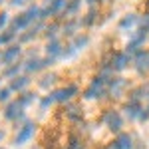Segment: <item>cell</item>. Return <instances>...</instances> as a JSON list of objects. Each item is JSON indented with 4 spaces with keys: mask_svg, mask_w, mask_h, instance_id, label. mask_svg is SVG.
<instances>
[{
    "mask_svg": "<svg viewBox=\"0 0 149 149\" xmlns=\"http://www.w3.org/2000/svg\"><path fill=\"white\" fill-rule=\"evenodd\" d=\"M34 131H36V123L32 121H26L20 129H18V133H16V137H14V145L18 147V145H24V143H28L30 139L34 137Z\"/></svg>",
    "mask_w": 149,
    "mask_h": 149,
    "instance_id": "obj_1",
    "label": "cell"
},
{
    "mask_svg": "<svg viewBox=\"0 0 149 149\" xmlns=\"http://www.w3.org/2000/svg\"><path fill=\"white\" fill-rule=\"evenodd\" d=\"M103 121H105V125L109 127L111 131H119V129L123 127V117L119 115V111H113V109L105 111V115H103Z\"/></svg>",
    "mask_w": 149,
    "mask_h": 149,
    "instance_id": "obj_2",
    "label": "cell"
},
{
    "mask_svg": "<svg viewBox=\"0 0 149 149\" xmlns=\"http://www.w3.org/2000/svg\"><path fill=\"white\" fill-rule=\"evenodd\" d=\"M54 62V58H46V60H42V58H28L26 60V64H24V70L26 72H40V70H44L46 66H50Z\"/></svg>",
    "mask_w": 149,
    "mask_h": 149,
    "instance_id": "obj_3",
    "label": "cell"
},
{
    "mask_svg": "<svg viewBox=\"0 0 149 149\" xmlns=\"http://www.w3.org/2000/svg\"><path fill=\"white\" fill-rule=\"evenodd\" d=\"M76 93H78V88H76V86H66V88H60V90H56L52 95H54V100H56V102L64 103V102H70V100H72Z\"/></svg>",
    "mask_w": 149,
    "mask_h": 149,
    "instance_id": "obj_4",
    "label": "cell"
},
{
    "mask_svg": "<svg viewBox=\"0 0 149 149\" xmlns=\"http://www.w3.org/2000/svg\"><path fill=\"white\" fill-rule=\"evenodd\" d=\"M109 149H133V137L129 133H119L109 145Z\"/></svg>",
    "mask_w": 149,
    "mask_h": 149,
    "instance_id": "obj_5",
    "label": "cell"
},
{
    "mask_svg": "<svg viewBox=\"0 0 149 149\" xmlns=\"http://www.w3.org/2000/svg\"><path fill=\"white\" fill-rule=\"evenodd\" d=\"M22 109H24V105L20 102H10L6 105V109H4V117L10 119V121H14V119H18V117L22 115Z\"/></svg>",
    "mask_w": 149,
    "mask_h": 149,
    "instance_id": "obj_6",
    "label": "cell"
},
{
    "mask_svg": "<svg viewBox=\"0 0 149 149\" xmlns=\"http://www.w3.org/2000/svg\"><path fill=\"white\" fill-rule=\"evenodd\" d=\"M135 68L137 72H149V50H139L135 56Z\"/></svg>",
    "mask_w": 149,
    "mask_h": 149,
    "instance_id": "obj_7",
    "label": "cell"
},
{
    "mask_svg": "<svg viewBox=\"0 0 149 149\" xmlns=\"http://www.w3.org/2000/svg\"><path fill=\"white\" fill-rule=\"evenodd\" d=\"M141 103H139V100H131L129 103H125V107H123V111H125V115L129 117V119H139V113H141Z\"/></svg>",
    "mask_w": 149,
    "mask_h": 149,
    "instance_id": "obj_8",
    "label": "cell"
},
{
    "mask_svg": "<svg viewBox=\"0 0 149 149\" xmlns=\"http://www.w3.org/2000/svg\"><path fill=\"white\" fill-rule=\"evenodd\" d=\"M20 52H22L20 46H8L2 52V62H4V64H14V62L18 60V56H20Z\"/></svg>",
    "mask_w": 149,
    "mask_h": 149,
    "instance_id": "obj_9",
    "label": "cell"
},
{
    "mask_svg": "<svg viewBox=\"0 0 149 149\" xmlns=\"http://www.w3.org/2000/svg\"><path fill=\"white\" fill-rule=\"evenodd\" d=\"M28 86H30V78L28 76H16V78L10 80V90H14V92H22Z\"/></svg>",
    "mask_w": 149,
    "mask_h": 149,
    "instance_id": "obj_10",
    "label": "cell"
},
{
    "mask_svg": "<svg viewBox=\"0 0 149 149\" xmlns=\"http://www.w3.org/2000/svg\"><path fill=\"white\" fill-rule=\"evenodd\" d=\"M127 62H129V56H127V54H121V52H117V54H113V58H111L109 68H111V70H123L127 66Z\"/></svg>",
    "mask_w": 149,
    "mask_h": 149,
    "instance_id": "obj_11",
    "label": "cell"
},
{
    "mask_svg": "<svg viewBox=\"0 0 149 149\" xmlns=\"http://www.w3.org/2000/svg\"><path fill=\"white\" fill-rule=\"evenodd\" d=\"M145 36H147V32H145V30H139L137 34L129 40V44H127V52H135V50H137V48L145 42Z\"/></svg>",
    "mask_w": 149,
    "mask_h": 149,
    "instance_id": "obj_12",
    "label": "cell"
},
{
    "mask_svg": "<svg viewBox=\"0 0 149 149\" xmlns=\"http://www.w3.org/2000/svg\"><path fill=\"white\" fill-rule=\"evenodd\" d=\"M30 22H32V20L28 18V14L22 12V14H18V16L12 20V30H22V28H26Z\"/></svg>",
    "mask_w": 149,
    "mask_h": 149,
    "instance_id": "obj_13",
    "label": "cell"
},
{
    "mask_svg": "<svg viewBox=\"0 0 149 149\" xmlns=\"http://www.w3.org/2000/svg\"><path fill=\"white\" fill-rule=\"evenodd\" d=\"M46 52H48V58H58V56H62L64 50H62V44L58 40H52V42H48Z\"/></svg>",
    "mask_w": 149,
    "mask_h": 149,
    "instance_id": "obj_14",
    "label": "cell"
},
{
    "mask_svg": "<svg viewBox=\"0 0 149 149\" xmlns=\"http://www.w3.org/2000/svg\"><path fill=\"white\" fill-rule=\"evenodd\" d=\"M103 93H105V88H97V86H90L88 90H86V93H84V97L86 100H97V97H102Z\"/></svg>",
    "mask_w": 149,
    "mask_h": 149,
    "instance_id": "obj_15",
    "label": "cell"
},
{
    "mask_svg": "<svg viewBox=\"0 0 149 149\" xmlns=\"http://www.w3.org/2000/svg\"><path fill=\"white\" fill-rule=\"evenodd\" d=\"M107 86H109V92L113 93V95H119V93L123 92V88H125V81L119 80V78H111Z\"/></svg>",
    "mask_w": 149,
    "mask_h": 149,
    "instance_id": "obj_16",
    "label": "cell"
},
{
    "mask_svg": "<svg viewBox=\"0 0 149 149\" xmlns=\"http://www.w3.org/2000/svg\"><path fill=\"white\" fill-rule=\"evenodd\" d=\"M137 22V18H135V14H127L123 16L121 20H119V30H131L133 26Z\"/></svg>",
    "mask_w": 149,
    "mask_h": 149,
    "instance_id": "obj_17",
    "label": "cell"
},
{
    "mask_svg": "<svg viewBox=\"0 0 149 149\" xmlns=\"http://www.w3.org/2000/svg\"><path fill=\"white\" fill-rule=\"evenodd\" d=\"M34 100H36V95H34V93H30V92H24L22 95H20V100H18V102H20V103L24 105V107H26V105L34 103Z\"/></svg>",
    "mask_w": 149,
    "mask_h": 149,
    "instance_id": "obj_18",
    "label": "cell"
},
{
    "mask_svg": "<svg viewBox=\"0 0 149 149\" xmlns=\"http://www.w3.org/2000/svg\"><path fill=\"white\" fill-rule=\"evenodd\" d=\"M12 38H14V30H8V32L0 34V46H4V44L12 42Z\"/></svg>",
    "mask_w": 149,
    "mask_h": 149,
    "instance_id": "obj_19",
    "label": "cell"
},
{
    "mask_svg": "<svg viewBox=\"0 0 149 149\" xmlns=\"http://www.w3.org/2000/svg\"><path fill=\"white\" fill-rule=\"evenodd\" d=\"M54 81H56V76H54V74H50V76H44V78H42L40 86H42V88H48V86H52Z\"/></svg>",
    "mask_w": 149,
    "mask_h": 149,
    "instance_id": "obj_20",
    "label": "cell"
},
{
    "mask_svg": "<svg viewBox=\"0 0 149 149\" xmlns=\"http://www.w3.org/2000/svg\"><path fill=\"white\" fill-rule=\"evenodd\" d=\"M78 6H80V0H72V2L66 4V12L68 14H74V12L78 10Z\"/></svg>",
    "mask_w": 149,
    "mask_h": 149,
    "instance_id": "obj_21",
    "label": "cell"
},
{
    "mask_svg": "<svg viewBox=\"0 0 149 149\" xmlns=\"http://www.w3.org/2000/svg\"><path fill=\"white\" fill-rule=\"evenodd\" d=\"M68 117H70V119H80V117H81L80 109H78L76 105H72V107L68 109Z\"/></svg>",
    "mask_w": 149,
    "mask_h": 149,
    "instance_id": "obj_22",
    "label": "cell"
},
{
    "mask_svg": "<svg viewBox=\"0 0 149 149\" xmlns=\"http://www.w3.org/2000/svg\"><path fill=\"white\" fill-rule=\"evenodd\" d=\"M68 149H84V147H81V141H80L78 137H70Z\"/></svg>",
    "mask_w": 149,
    "mask_h": 149,
    "instance_id": "obj_23",
    "label": "cell"
},
{
    "mask_svg": "<svg viewBox=\"0 0 149 149\" xmlns=\"http://www.w3.org/2000/svg\"><path fill=\"white\" fill-rule=\"evenodd\" d=\"M18 70H20V66L16 64V66H10V68L4 72V76H8V78H16V74H18Z\"/></svg>",
    "mask_w": 149,
    "mask_h": 149,
    "instance_id": "obj_24",
    "label": "cell"
},
{
    "mask_svg": "<svg viewBox=\"0 0 149 149\" xmlns=\"http://www.w3.org/2000/svg\"><path fill=\"white\" fill-rule=\"evenodd\" d=\"M10 88H2L0 90V102H8V97H10Z\"/></svg>",
    "mask_w": 149,
    "mask_h": 149,
    "instance_id": "obj_25",
    "label": "cell"
},
{
    "mask_svg": "<svg viewBox=\"0 0 149 149\" xmlns=\"http://www.w3.org/2000/svg\"><path fill=\"white\" fill-rule=\"evenodd\" d=\"M95 16H97V14H95L93 10H90V12H88V16L84 18V24H86V26H90V24H93V20H95Z\"/></svg>",
    "mask_w": 149,
    "mask_h": 149,
    "instance_id": "obj_26",
    "label": "cell"
},
{
    "mask_svg": "<svg viewBox=\"0 0 149 149\" xmlns=\"http://www.w3.org/2000/svg\"><path fill=\"white\" fill-rule=\"evenodd\" d=\"M54 102H56V100H54V95H48V97H44V100H42V109H46L48 105H52Z\"/></svg>",
    "mask_w": 149,
    "mask_h": 149,
    "instance_id": "obj_27",
    "label": "cell"
},
{
    "mask_svg": "<svg viewBox=\"0 0 149 149\" xmlns=\"http://www.w3.org/2000/svg\"><path fill=\"white\" fill-rule=\"evenodd\" d=\"M38 28H40V26H36V28H32V30L28 32V34H24V36H22V42H28V40H32V36H36V30H38Z\"/></svg>",
    "mask_w": 149,
    "mask_h": 149,
    "instance_id": "obj_28",
    "label": "cell"
},
{
    "mask_svg": "<svg viewBox=\"0 0 149 149\" xmlns=\"http://www.w3.org/2000/svg\"><path fill=\"white\" fill-rule=\"evenodd\" d=\"M6 24H8V14L6 12H0V28L6 26Z\"/></svg>",
    "mask_w": 149,
    "mask_h": 149,
    "instance_id": "obj_29",
    "label": "cell"
},
{
    "mask_svg": "<svg viewBox=\"0 0 149 149\" xmlns=\"http://www.w3.org/2000/svg\"><path fill=\"white\" fill-rule=\"evenodd\" d=\"M46 36H48V38H52V40H54V36H56V26H50V28L46 30Z\"/></svg>",
    "mask_w": 149,
    "mask_h": 149,
    "instance_id": "obj_30",
    "label": "cell"
},
{
    "mask_svg": "<svg viewBox=\"0 0 149 149\" xmlns=\"http://www.w3.org/2000/svg\"><path fill=\"white\" fill-rule=\"evenodd\" d=\"M24 2H28V0H12V4H14V6H18V4H24Z\"/></svg>",
    "mask_w": 149,
    "mask_h": 149,
    "instance_id": "obj_31",
    "label": "cell"
},
{
    "mask_svg": "<svg viewBox=\"0 0 149 149\" xmlns=\"http://www.w3.org/2000/svg\"><path fill=\"white\" fill-rule=\"evenodd\" d=\"M2 137H4V133H2V131H0V139H2Z\"/></svg>",
    "mask_w": 149,
    "mask_h": 149,
    "instance_id": "obj_32",
    "label": "cell"
},
{
    "mask_svg": "<svg viewBox=\"0 0 149 149\" xmlns=\"http://www.w3.org/2000/svg\"><path fill=\"white\" fill-rule=\"evenodd\" d=\"M88 2H97V0H88Z\"/></svg>",
    "mask_w": 149,
    "mask_h": 149,
    "instance_id": "obj_33",
    "label": "cell"
},
{
    "mask_svg": "<svg viewBox=\"0 0 149 149\" xmlns=\"http://www.w3.org/2000/svg\"><path fill=\"white\" fill-rule=\"evenodd\" d=\"M0 64H2V54H0Z\"/></svg>",
    "mask_w": 149,
    "mask_h": 149,
    "instance_id": "obj_34",
    "label": "cell"
},
{
    "mask_svg": "<svg viewBox=\"0 0 149 149\" xmlns=\"http://www.w3.org/2000/svg\"><path fill=\"white\" fill-rule=\"evenodd\" d=\"M0 149H2V147H0Z\"/></svg>",
    "mask_w": 149,
    "mask_h": 149,
    "instance_id": "obj_35",
    "label": "cell"
}]
</instances>
